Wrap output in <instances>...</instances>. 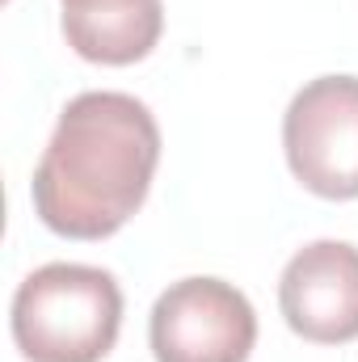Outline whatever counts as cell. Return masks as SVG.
Wrapping results in <instances>:
<instances>
[{
    "label": "cell",
    "instance_id": "6da1fadb",
    "mask_svg": "<svg viewBox=\"0 0 358 362\" xmlns=\"http://www.w3.org/2000/svg\"><path fill=\"white\" fill-rule=\"evenodd\" d=\"M161 127L131 93H81L64 105L30 194L38 219L68 240L114 236L148 198Z\"/></svg>",
    "mask_w": 358,
    "mask_h": 362
},
{
    "label": "cell",
    "instance_id": "7a4b0ae2",
    "mask_svg": "<svg viewBox=\"0 0 358 362\" xmlns=\"http://www.w3.org/2000/svg\"><path fill=\"white\" fill-rule=\"evenodd\" d=\"M118 329L122 291L97 266H38L13 295V341L30 362H101Z\"/></svg>",
    "mask_w": 358,
    "mask_h": 362
},
{
    "label": "cell",
    "instance_id": "3957f363",
    "mask_svg": "<svg viewBox=\"0 0 358 362\" xmlns=\"http://www.w3.org/2000/svg\"><path fill=\"white\" fill-rule=\"evenodd\" d=\"M282 152L316 198H358V76H316L282 114Z\"/></svg>",
    "mask_w": 358,
    "mask_h": 362
},
{
    "label": "cell",
    "instance_id": "277c9868",
    "mask_svg": "<svg viewBox=\"0 0 358 362\" xmlns=\"http://www.w3.org/2000/svg\"><path fill=\"white\" fill-rule=\"evenodd\" d=\"M148 341L156 362H249L258 312L224 278H181L152 303Z\"/></svg>",
    "mask_w": 358,
    "mask_h": 362
},
{
    "label": "cell",
    "instance_id": "5b68a950",
    "mask_svg": "<svg viewBox=\"0 0 358 362\" xmlns=\"http://www.w3.org/2000/svg\"><path fill=\"white\" fill-rule=\"evenodd\" d=\"M278 308L295 337L346 346L358 337V249L346 240L304 245L278 278Z\"/></svg>",
    "mask_w": 358,
    "mask_h": 362
},
{
    "label": "cell",
    "instance_id": "8992f818",
    "mask_svg": "<svg viewBox=\"0 0 358 362\" xmlns=\"http://www.w3.org/2000/svg\"><path fill=\"white\" fill-rule=\"evenodd\" d=\"M64 4V38L68 47L105 68H127L152 55L165 30L161 0H59Z\"/></svg>",
    "mask_w": 358,
    "mask_h": 362
}]
</instances>
